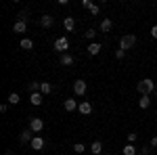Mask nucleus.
Instances as JSON below:
<instances>
[{"instance_id":"8","label":"nucleus","mask_w":157,"mask_h":155,"mask_svg":"<svg viewBox=\"0 0 157 155\" xmlns=\"http://www.w3.org/2000/svg\"><path fill=\"white\" fill-rule=\"evenodd\" d=\"M63 109H65V111H75V109H78V101L71 99V96L65 99V101H63Z\"/></svg>"},{"instance_id":"7","label":"nucleus","mask_w":157,"mask_h":155,"mask_svg":"<svg viewBox=\"0 0 157 155\" xmlns=\"http://www.w3.org/2000/svg\"><path fill=\"white\" fill-rule=\"evenodd\" d=\"M13 32H15V34H25V32H27V23L17 19V21L13 23Z\"/></svg>"},{"instance_id":"30","label":"nucleus","mask_w":157,"mask_h":155,"mask_svg":"<svg viewBox=\"0 0 157 155\" xmlns=\"http://www.w3.org/2000/svg\"><path fill=\"white\" fill-rule=\"evenodd\" d=\"M136 138H138V134H134V132H130V134H128V143H130V145H132Z\"/></svg>"},{"instance_id":"32","label":"nucleus","mask_w":157,"mask_h":155,"mask_svg":"<svg viewBox=\"0 0 157 155\" xmlns=\"http://www.w3.org/2000/svg\"><path fill=\"white\" fill-rule=\"evenodd\" d=\"M90 4H92L90 0H82V6H84V9H90Z\"/></svg>"},{"instance_id":"34","label":"nucleus","mask_w":157,"mask_h":155,"mask_svg":"<svg viewBox=\"0 0 157 155\" xmlns=\"http://www.w3.org/2000/svg\"><path fill=\"white\" fill-rule=\"evenodd\" d=\"M151 147H153V149H157V136H153V138H151Z\"/></svg>"},{"instance_id":"15","label":"nucleus","mask_w":157,"mask_h":155,"mask_svg":"<svg viewBox=\"0 0 157 155\" xmlns=\"http://www.w3.org/2000/svg\"><path fill=\"white\" fill-rule=\"evenodd\" d=\"M111 29H113V21H111V19H103V21H101V32H103V34H109Z\"/></svg>"},{"instance_id":"3","label":"nucleus","mask_w":157,"mask_h":155,"mask_svg":"<svg viewBox=\"0 0 157 155\" xmlns=\"http://www.w3.org/2000/svg\"><path fill=\"white\" fill-rule=\"evenodd\" d=\"M55 50H57V52H61V55H65V52L69 50V40H67L65 36L57 38V40H55Z\"/></svg>"},{"instance_id":"22","label":"nucleus","mask_w":157,"mask_h":155,"mask_svg":"<svg viewBox=\"0 0 157 155\" xmlns=\"http://www.w3.org/2000/svg\"><path fill=\"white\" fill-rule=\"evenodd\" d=\"M40 92H42V95H50V92H52V84L42 82L40 84Z\"/></svg>"},{"instance_id":"35","label":"nucleus","mask_w":157,"mask_h":155,"mask_svg":"<svg viewBox=\"0 0 157 155\" xmlns=\"http://www.w3.org/2000/svg\"><path fill=\"white\" fill-rule=\"evenodd\" d=\"M4 155H15V153H13V151H6V153H4Z\"/></svg>"},{"instance_id":"2","label":"nucleus","mask_w":157,"mask_h":155,"mask_svg":"<svg viewBox=\"0 0 157 155\" xmlns=\"http://www.w3.org/2000/svg\"><path fill=\"white\" fill-rule=\"evenodd\" d=\"M134 44H136V36H134V34H124V36L120 38V48L121 50H130Z\"/></svg>"},{"instance_id":"4","label":"nucleus","mask_w":157,"mask_h":155,"mask_svg":"<svg viewBox=\"0 0 157 155\" xmlns=\"http://www.w3.org/2000/svg\"><path fill=\"white\" fill-rule=\"evenodd\" d=\"M29 130H32V132H42V130H44V119L32 118V119H29Z\"/></svg>"},{"instance_id":"27","label":"nucleus","mask_w":157,"mask_h":155,"mask_svg":"<svg viewBox=\"0 0 157 155\" xmlns=\"http://www.w3.org/2000/svg\"><path fill=\"white\" fill-rule=\"evenodd\" d=\"M27 19H29V13H27V11L19 13V21H25V23H27Z\"/></svg>"},{"instance_id":"17","label":"nucleus","mask_w":157,"mask_h":155,"mask_svg":"<svg viewBox=\"0 0 157 155\" xmlns=\"http://www.w3.org/2000/svg\"><path fill=\"white\" fill-rule=\"evenodd\" d=\"M19 46L23 48V50H32V48H34V40H32V38H23V40L19 42Z\"/></svg>"},{"instance_id":"11","label":"nucleus","mask_w":157,"mask_h":155,"mask_svg":"<svg viewBox=\"0 0 157 155\" xmlns=\"http://www.w3.org/2000/svg\"><path fill=\"white\" fill-rule=\"evenodd\" d=\"M42 99H44V95H42V92H32V95H29V103H32V105H42Z\"/></svg>"},{"instance_id":"29","label":"nucleus","mask_w":157,"mask_h":155,"mask_svg":"<svg viewBox=\"0 0 157 155\" xmlns=\"http://www.w3.org/2000/svg\"><path fill=\"white\" fill-rule=\"evenodd\" d=\"M115 57H117V59H124V57H126V50L117 48V50H115Z\"/></svg>"},{"instance_id":"25","label":"nucleus","mask_w":157,"mask_h":155,"mask_svg":"<svg viewBox=\"0 0 157 155\" xmlns=\"http://www.w3.org/2000/svg\"><path fill=\"white\" fill-rule=\"evenodd\" d=\"M88 40H94V36H97V29L94 27H90V29H86V34H84Z\"/></svg>"},{"instance_id":"10","label":"nucleus","mask_w":157,"mask_h":155,"mask_svg":"<svg viewBox=\"0 0 157 155\" xmlns=\"http://www.w3.org/2000/svg\"><path fill=\"white\" fill-rule=\"evenodd\" d=\"M101 48H103V44H101V42H90V46H88V55L97 57L98 52H101Z\"/></svg>"},{"instance_id":"31","label":"nucleus","mask_w":157,"mask_h":155,"mask_svg":"<svg viewBox=\"0 0 157 155\" xmlns=\"http://www.w3.org/2000/svg\"><path fill=\"white\" fill-rule=\"evenodd\" d=\"M6 109H9V103H2L0 105V113H6Z\"/></svg>"},{"instance_id":"24","label":"nucleus","mask_w":157,"mask_h":155,"mask_svg":"<svg viewBox=\"0 0 157 155\" xmlns=\"http://www.w3.org/2000/svg\"><path fill=\"white\" fill-rule=\"evenodd\" d=\"M84 151H86V147H84L82 143H75V145H73V153L80 155V153H84Z\"/></svg>"},{"instance_id":"19","label":"nucleus","mask_w":157,"mask_h":155,"mask_svg":"<svg viewBox=\"0 0 157 155\" xmlns=\"http://www.w3.org/2000/svg\"><path fill=\"white\" fill-rule=\"evenodd\" d=\"M6 101H9V105H19V103H21V96L17 95V92H11Z\"/></svg>"},{"instance_id":"37","label":"nucleus","mask_w":157,"mask_h":155,"mask_svg":"<svg viewBox=\"0 0 157 155\" xmlns=\"http://www.w3.org/2000/svg\"><path fill=\"white\" fill-rule=\"evenodd\" d=\"M103 155H109V153H103Z\"/></svg>"},{"instance_id":"16","label":"nucleus","mask_w":157,"mask_h":155,"mask_svg":"<svg viewBox=\"0 0 157 155\" xmlns=\"http://www.w3.org/2000/svg\"><path fill=\"white\" fill-rule=\"evenodd\" d=\"M63 27H65L67 32H71L73 27H75V19H73V17H65V19H63Z\"/></svg>"},{"instance_id":"6","label":"nucleus","mask_w":157,"mask_h":155,"mask_svg":"<svg viewBox=\"0 0 157 155\" xmlns=\"http://www.w3.org/2000/svg\"><path fill=\"white\" fill-rule=\"evenodd\" d=\"M29 147H32L34 151H42V149H44V138H42V136H34L32 143H29Z\"/></svg>"},{"instance_id":"26","label":"nucleus","mask_w":157,"mask_h":155,"mask_svg":"<svg viewBox=\"0 0 157 155\" xmlns=\"http://www.w3.org/2000/svg\"><path fill=\"white\" fill-rule=\"evenodd\" d=\"M88 11L92 13V15H98V13H101V6H98V4H94V2H92V4H90V9H88Z\"/></svg>"},{"instance_id":"12","label":"nucleus","mask_w":157,"mask_h":155,"mask_svg":"<svg viewBox=\"0 0 157 155\" xmlns=\"http://www.w3.org/2000/svg\"><path fill=\"white\" fill-rule=\"evenodd\" d=\"M90 153L92 155H103V143H101V141H94V143L90 145Z\"/></svg>"},{"instance_id":"28","label":"nucleus","mask_w":157,"mask_h":155,"mask_svg":"<svg viewBox=\"0 0 157 155\" xmlns=\"http://www.w3.org/2000/svg\"><path fill=\"white\" fill-rule=\"evenodd\" d=\"M138 155H151V149H149V147H143V149H138Z\"/></svg>"},{"instance_id":"33","label":"nucleus","mask_w":157,"mask_h":155,"mask_svg":"<svg viewBox=\"0 0 157 155\" xmlns=\"http://www.w3.org/2000/svg\"><path fill=\"white\" fill-rule=\"evenodd\" d=\"M151 36L157 38V25H153V27H151Z\"/></svg>"},{"instance_id":"9","label":"nucleus","mask_w":157,"mask_h":155,"mask_svg":"<svg viewBox=\"0 0 157 155\" xmlns=\"http://www.w3.org/2000/svg\"><path fill=\"white\" fill-rule=\"evenodd\" d=\"M78 109H80L82 115H90V113H92V105H90L88 101H82V103L78 105Z\"/></svg>"},{"instance_id":"18","label":"nucleus","mask_w":157,"mask_h":155,"mask_svg":"<svg viewBox=\"0 0 157 155\" xmlns=\"http://www.w3.org/2000/svg\"><path fill=\"white\" fill-rule=\"evenodd\" d=\"M121 153L124 155H138V149H136V147H134V145H126V147H124V149H121Z\"/></svg>"},{"instance_id":"13","label":"nucleus","mask_w":157,"mask_h":155,"mask_svg":"<svg viewBox=\"0 0 157 155\" xmlns=\"http://www.w3.org/2000/svg\"><path fill=\"white\" fill-rule=\"evenodd\" d=\"M32 138H34V136H32V130H29V128H25L23 132H21V134H19V141H21V143H32Z\"/></svg>"},{"instance_id":"14","label":"nucleus","mask_w":157,"mask_h":155,"mask_svg":"<svg viewBox=\"0 0 157 155\" xmlns=\"http://www.w3.org/2000/svg\"><path fill=\"white\" fill-rule=\"evenodd\" d=\"M59 61H61V65H63V67H69V65H73V57L69 55V52L61 55V57H59Z\"/></svg>"},{"instance_id":"36","label":"nucleus","mask_w":157,"mask_h":155,"mask_svg":"<svg viewBox=\"0 0 157 155\" xmlns=\"http://www.w3.org/2000/svg\"><path fill=\"white\" fill-rule=\"evenodd\" d=\"M153 95H155V96H157V86H155V90H153Z\"/></svg>"},{"instance_id":"20","label":"nucleus","mask_w":157,"mask_h":155,"mask_svg":"<svg viewBox=\"0 0 157 155\" xmlns=\"http://www.w3.org/2000/svg\"><path fill=\"white\" fill-rule=\"evenodd\" d=\"M138 107H140V109H149V107H151V99H149V96H140V101H138Z\"/></svg>"},{"instance_id":"21","label":"nucleus","mask_w":157,"mask_h":155,"mask_svg":"<svg viewBox=\"0 0 157 155\" xmlns=\"http://www.w3.org/2000/svg\"><path fill=\"white\" fill-rule=\"evenodd\" d=\"M40 25H42V27H52V17H50V15H42Z\"/></svg>"},{"instance_id":"5","label":"nucleus","mask_w":157,"mask_h":155,"mask_svg":"<svg viewBox=\"0 0 157 155\" xmlns=\"http://www.w3.org/2000/svg\"><path fill=\"white\" fill-rule=\"evenodd\" d=\"M86 88H88V86H86L84 80H75V82H73V92H75L78 96L86 95Z\"/></svg>"},{"instance_id":"23","label":"nucleus","mask_w":157,"mask_h":155,"mask_svg":"<svg viewBox=\"0 0 157 155\" xmlns=\"http://www.w3.org/2000/svg\"><path fill=\"white\" fill-rule=\"evenodd\" d=\"M40 84H42V82H29V84H27L29 95H32V92H40Z\"/></svg>"},{"instance_id":"1","label":"nucleus","mask_w":157,"mask_h":155,"mask_svg":"<svg viewBox=\"0 0 157 155\" xmlns=\"http://www.w3.org/2000/svg\"><path fill=\"white\" fill-rule=\"evenodd\" d=\"M155 86H157V84L153 82V80H149V78H147V80H140V82L136 84V90L140 92V96H145V95L149 96V95H153Z\"/></svg>"}]
</instances>
